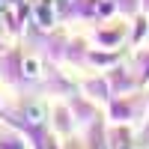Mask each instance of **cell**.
<instances>
[{"label":"cell","instance_id":"3","mask_svg":"<svg viewBox=\"0 0 149 149\" xmlns=\"http://www.w3.org/2000/svg\"><path fill=\"white\" fill-rule=\"evenodd\" d=\"M24 74H27V78H39V60H24Z\"/></svg>","mask_w":149,"mask_h":149},{"label":"cell","instance_id":"1","mask_svg":"<svg viewBox=\"0 0 149 149\" xmlns=\"http://www.w3.org/2000/svg\"><path fill=\"white\" fill-rule=\"evenodd\" d=\"M36 18H39V27H51V21H54V15H51V6H48V3L36 6Z\"/></svg>","mask_w":149,"mask_h":149},{"label":"cell","instance_id":"4","mask_svg":"<svg viewBox=\"0 0 149 149\" xmlns=\"http://www.w3.org/2000/svg\"><path fill=\"white\" fill-rule=\"evenodd\" d=\"M119 149H128V146H119Z\"/></svg>","mask_w":149,"mask_h":149},{"label":"cell","instance_id":"2","mask_svg":"<svg viewBox=\"0 0 149 149\" xmlns=\"http://www.w3.org/2000/svg\"><path fill=\"white\" fill-rule=\"evenodd\" d=\"M24 116H27L33 125H39V122L45 119V107H42V104H30L27 110H24Z\"/></svg>","mask_w":149,"mask_h":149}]
</instances>
